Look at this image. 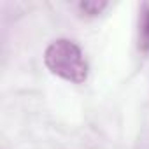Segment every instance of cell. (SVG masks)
<instances>
[{
	"mask_svg": "<svg viewBox=\"0 0 149 149\" xmlns=\"http://www.w3.org/2000/svg\"><path fill=\"white\" fill-rule=\"evenodd\" d=\"M109 7V4L107 2H79L77 4V9H79V13L83 14V16H88V18H95V16H100L105 9Z\"/></svg>",
	"mask_w": 149,
	"mask_h": 149,
	"instance_id": "obj_3",
	"label": "cell"
},
{
	"mask_svg": "<svg viewBox=\"0 0 149 149\" xmlns=\"http://www.w3.org/2000/svg\"><path fill=\"white\" fill-rule=\"evenodd\" d=\"M139 49L144 54H149V4L140 7L139 16Z\"/></svg>",
	"mask_w": 149,
	"mask_h": 149,
	"instance_id": "obj_2",
	"label": "cell"
},
{
	"mask_svg": "<svg viewBox=\"0 0 149 149\" xmlns=\"http://www.w3.org/2000/svg\"><path fill=\"white\" fill-rule=\"evenodd\" d=\"M44 63L47 70L54 76L74 83L83 84L88 79V61L81 47L70 39H56L44 51Z\"/></svg>",
	"mask_w": 149,
	"mask_h": 149,
	"instance_id": "obj_1",
	"label": "cell"
}]
</instances>
